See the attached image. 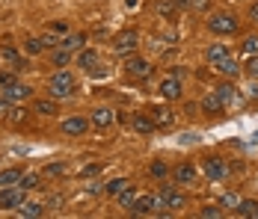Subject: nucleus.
I'll return each instance as SVG.
<instances>
[{"mask_svg": "<svg viewBox=\"0 0 258 219\" xmlns=\"http://www.w3.org/2000/svg\"><path fill=\"white\" fill-rule=\"evenodd\" d=\"M160 207H169V210H181L184 204H187V198H184V193H178L172 184H163L160 187V201H157Z\"/></svg>", "mask_w": 258, "mask_h": 219, "instance_id": "5", "label": "nucleus"}, {"mask_svg": "<svg viewBox=\"0 0 258 219\" xmlns=\"http://www.w3.org/2000/svg\"><path fill=\"white\" fill-rule=\"evenodd\" d=\"M208 30L217 33V36H234L240 30V24H237V18L232 12H217V15L208 18Z\"/></svg>", "mask_w": 258, "mask_h": 219, "instance_id": "2", "label": "nucleus"}, {"mask_svg": "<svg viewBox=\"0 0 258 219\" xmlns=\"http://www.w3.org/2000/svg\"><path fill=\"white\" fill-rule=\"evenodd\" d=\"M24 195L27 190L24 187H0V210H18L24 204Z\"/></svg>", "mask_w": 258, "mask_h": 219, "instance_id": "3", "label": "nucleus"}, {"mask_svg": "<svg viewBox=\"0 0 258 219\" xmlns=\"http://www.w3.org/2000/svg\"><path fill=\"white\" fill-rule=\"evenodd\" d=\"M243 53L246 56H255L258 53V36H246L243 39Z\"/></svg>", "mask_w": 258, "mask_h": 219, "instance_id": "33", "label": "nucleus"}, {"mask_svg": "<svg viewBox=\"0 0 258 219\" xmlns=\"http://www.w3.org/2000/svg\"><path fill=\"white\" fill-rule=\"evenodd\" d=\"M12 110V101H6V98H0V119H6V113Z\"/></svg>", "mask_w": 258, "mask_h": 219, "instance_id": "40", "label": "nucleus"}, {"mask_svg": "<svg viewBox=\"0 0 258 219\" xmlns=\"http://www.w3.org/2000/svg\"><path fill=\"white\" fill-rule=\"evenodd\" d=\"M98 172H101V163H86V166L80 169V175H83V178H95Z\"/></svg>", "mask_w": 258, "mask_h": 219, "instance_id": "36", "label": "nucleus"}, {"mask_svg": "<svg viewBox=\"0 0 258 219\" xmlns=\"http://www.w3.org/2000/svg\"><path fill=\"white\" fill-rule=\"evenodd\" d=\"M45 48H48V45H45V39H39V36H30V39L24 42V50L30 53V56H36V53H42Z\"/></svg>", "mask_w": 258, "mask_h": 219, "instance_id": "26", "label": "nucleus"}, {"mask_svg": "<svg viewBox=\"0 0 258 219\" xmlns=\"http://www.w3.org/2000/svg\"><path fill=\"white\" fill-rule=\"evenodd\" d=\"M243 71L249 74L252 80H258V53H255V56H249V62H246V68H243Z\"/></svg>", "mask_w": 258, "mask_h": 219, "instance_id": "35", "label": "nucleus"}, {"mask_svg": "<svg viewBox=\"0 0 258 219\" xmlns=\"http://www.w3.org/2000/svg\"><path fill=\"white\" fill-rule=\"evenodd\" d=\"M149 175L157 178V181H163L166 175H172V169H169V163H166V160H152V163H149Z\"/></svg>", "mask_w": 258, "mask_h": 219, "instance_id": "23", "label": "nucleus"}, {"mask_svg": "<svg viewBox=\"0 0 258 219\" xmlns=\"http://www.w3.org/2000/svg\"><path fill=\"white\" fill-rule=\"evenodd\" d=\"M205 56H208V62H211V65H217V62H223V59L229 56V48H226V45H211Z\"/></svg>", "mask_w": 258, "mask_h": 219, "instance_id": "25", "label": "nucleus"}, {"mask_svg": "<svg viewBox=\"0 0 258 219\" xmlns=\"http://www.w3.org/2000/svg\"><path fill=\"white\" fill-rule=\"evenodd\" d=\"M199 107H202V113L214 116V113H223V107H226V104H223V98L217 95V89H214V92H208V95L202 98V104H199Z\"/></svg>", "mask_w": 258, "mask_h": 219, "instance_id": "17", "label": "nucleus"}, {"mask_svg": "<svg viewBox=\"0 0 258 219\" xmlns=\"http://www.w3.org/2000/svg\"><path fill=\"white\" fill-rule=\"evenodd\" d=\"M48 95L51 98H72L75 95V74L69 68H59L48 83Z\"/></svg>", "mask_w": 258, "mask_h": 219, "instance_id": "1", "label": "nucleus"}, {"mask_svg": "<svg viewBox=\"0 0 258 219\" xmlns=\"http://www.w3.org/2000/svg\"><path fill=\"white\" fill-rule=\"evenodd\" d=\"M196 175H199V169H196L190 160H184V163H178V166L172 169V178H175V184H193V181H196Z\"/></svg>", "mask_w": 258, "mask_h": 219, "instance_id": "13", "label": "nucleus"}, {"mask_svg": "<svg viewBox=\"0 0 258 219\" xmlns=\"http://www.w3.org/2000/svg\"><path fill=\"white\" fill-rule=\"evenodd\" d=\"M72 59H75V53H72V50H66V48H56L51 53V62H53V65H59V68L72 65Z\"/></svg>", "mask_w": 258, "mask_h": 219, "instance_id": "24", "label": "nucleus"}, {"mask_svg": "<svg viewBox=\"0 0 258 219\" xmlns=\"http://www.w3.org/2000/svg\"><path fill=\"white\" fill-rule=\"evenodd\" d=\"M86 193H92V195L101 193V184H86Z\"/></svg>", "mask_w": 258, "mask_h": 219, "instance_id": "43", "label": "nucleus"}, {"mask_svg": "<svg viewBox=\"0 0 258 219\" xmlns=\"http://www.w3.org/2000/svg\"><path fill=\"white\" fill-rule=\"evenodd\" d=\"M98 62V50L95 48H80L78 50V65L83 71H92V65Z\"/></svg>", "mask_w": 258, "mask_h": 219, "instance_id": "18", "label": "nucleus"}, {"mask_svg": "<svg viewBox=\"0 0 258 219\" xmlns=\"http://www.w3.org/2000/svg\"><path fill=\"white\" fill-rule=\"evenodd\" d=\"M45 175H48V178H59V175H69V163H48V166H45Z\"/></svg>", "mask_w": 258, "mask_h": 219, "instance_id": "31", "label": "nucleus"}, {"mask_svg": "<svg viewBox=\"0 0 258 219\" xmlns=\"http://www.w3.org/2000/svg\"><path fill=\"white\" fill-rule=\"evenodd\" d=\"M18 187H24L27 193H30V190H36V187H39V175H21Z\"/></svg>", "mask_w": 258, "mask_h": 219, "instance_id": "34", "label": "nucleus"}, {"mask_svg": "<svg viewBox=\"0 0 258 219\" xmlns=\"http://www.w3.org/2000/svg\"><path fill=\"white\" fill-rule=\"evenodd\" d=\"M128 187H131V181H128V178H113V181H107V187H104V190H107V193L113 195V198H119V195L125 193Z\"/></svg>", "mask_w": 258, "mask_h": 219, "instance_id": "21", "label": "nucleus"}, {"mask_svg": "<svg viewBox=\"0 0 258 219\" xmlns=\"http://www.w3.org/2000/svg\"><path fill=\"white\" fill-rule=\"evenodd\" d=\"M33 113L36 116H56L59 113V107H56V98H36L33 101Z\"/></svg>", "mask_w": 258, "mask_h": 219, "instance_id": "15", "label": "nucleus"}, {"mask_svg": "<svg viewBox=\"0 0 258 219\" xmlns=\"http://www.w3.org/2000/svg\"><path fill=\"white\" fill-rule=\"evenodd\" d=\"M18 213L24 219H39V216H45V204H42V201H24V204L18 207Z\"/></svg>", "mask_w": 258, "mask_h": 219, "instance_id": "19", "label": "nucleus"}, {"mask_svg": "<svg viewBox=\"0 0 258 219\" xmlns=\"http://www.w3.org/2000/svg\"><path fill=\"white\" fill-rule=\"evenodd\" d=\"M21 175H24V172L18 169V166H12V169H3V172H0V187H15V184L21 181Z\"/></svg>", "mask_w": 258, "mask_h": 219, "instance_id": "22", "label": "nucleus"}, {"mask_svg": "<svg viewBox=\"0 0 258 219\" xmlns=\"http://www.w3.org/2000/svg\"><path fill=\"white\" fill-rule=\"evenodd\" d=\"M3 98H6V101H12V104H24V101H33V89L15 80V83L3 86Z\"/></svg>", "mask_w": 258, "mask_h": 219, "instance_id": "7", "label": "nucleus"}, {"mask_svg": "<svg viewBox=\"0 0 258 219\" xmlns=\"http://www.w3.org/2000/svg\"><path fill=\"white\" fill-rule=\"evenodd\" d=\"M15 68H12V71H0V86H9V83H15Z\"/></svg>", "mask_w": 258, "mask_h": 219, "instance_id": "37", "label": "nucleus"}, {"mask_svg": "<svg viewBox=\"0 0 258 219\" xmlns=\"http://www.w3.org/2000/svg\"><path fill=\"white\" fill-rule=\"evenodd\" d=\"M137 45H140V33H137V30H128V33H122V36L113 42L116 53H122V56H125V53H131V50L137 48Z\"/></svg>", "mask_w": 258, "mask_h": 219, "instance_id": "12", "label": "nucleus"}, {"mask_svg": "<svg viewBox=\"0 0 258 219\" xmlns=\"http://www.w3.org/2000/svg\"><path fill=\"white\" fill-rule=\"evenodd\" d=\"M83 42H86L83 36H62V39H59V48H66V50H72V53H75V50L83 48Z\"/></svg>", "mask_w": 258, "mask_h": 219, "instance_id": "27", "label": "nucleus"}, {"mask_svg": "<svg viewBox=\"0 0 258 219\" xmlns=\"http://www.w3.org/2000/svg\"><path fill=\"white\" fill-rule=\"evenodd\" d=\"M214 68H217L220 74H226V77H237V74H240V62H237L232 53H229V56H226L223 62H217Z\"/></svg>", "mask_w": 258, "mask_h": 219, "instance_id": "20", "label": "nucleus"}, {"mask_svg": "<svg viewBox=\"0 0 258 219\" xmlns=\"http://www.w3.org/2000/svg\"><path fill=\"white\" fill-rule=\"evenodd\" d=\"M48 30H51V33H62V36H69V27H66V24H59V21L48 24Z\"/></svg>", "mask_w": 258, "mask_h": 219, "instance_id": "38", "label": "nucleus"}, {"mask_svg": "<svg viewBox=\"0 0 258 219\" xmlns=\"http://www.w3.org/2000/svg\"><path fill=\"white\" fill-rule=\"evenodd\" d=\"M89 119H83V116H69V119H62L59 124V130L66 133V136H83L86 130H89Z\"/></svg>", "mask_w": 258, "mask_h": 219, "instance_id": "8", "label": "nucleus"}, {"mask_svg": "<svg viewBox=\"0 0 258 219\" xmlns=\"http://www.w3.org/2000/svg\"><path fill=\"white\" fill-rule=\"evenodd\" d=\"M137 187H134V184H131L128 190H125V193L119 195V207H125V210H131V207H134V201H137Z\"/></svg>", "mask_w": 258, "mask_h": 219, "instance_id": "28", "label": "nucleus"}, {"mask_svg": "<svg viewBox=\"0 0 258 219\" xmlns=\"http://www.w3.org/2000/svg\"><path fill=\"white\" fill-rule=\"evenodd\" d=\"M202 172H205L211 181H223V178L229 175V166H226V160H223V157L208 154V157H202Z\"/></svg>", "mask_w": 258, "mask_h": 219, "instance_id": "4", "label": "nucleus"}, {"mask_svg": "<svg viewBox=\"0 0 258 219\" xmlns=\"http://www.w3.org/2000/svg\"><path fill=\"white\" fill-rule=\"evenodd\" d=\"M255 210H258V201H237V207H234L237 216H255Z\"/></svg>", "mask_w": 258, "mask_h": 219, "instance_id": "29", "label": "nucleus"}, {"mask_svg": "<svg viewBox=\"0 0 258 219\" xmlns=\"http://www.w3.org/2000/svg\"><path fill=\"white\" fill-rule=\"evenodd\" d=\"M157 207V198L152 193H140L137 195V201H134V207H131V213H137V216H152Z\"/></svg>", "mask_w": 258, "mask_h": 219, "instance_id": "10", "label": "nucleus"}, {"mask_svg": "<svg viewBox=\"0 0 258 219\" xmlns=\"http://www.w3.org/2000/svg\"><path fill=\"white\" fill-rule=\"evenodd\" d=\"M125 71L131 77H137V80H149L152 74H155V65L149 62V59H143V56H131L128 62H125Z\"/></svg>", "mask_w": 258, "mask_h": 219, "instance_id": "6", "label": "nucleus"}, {"mask_svg": "<svg viewBox=\"0 0 258 219\" xmlns=\"http://www.w3.org/2000/svg\"><path fill=\"white\" fill-rule=\"evenodd\" d=\"M175 12V3L169 0V3H160V15H172Z\"/></svg>", "mask_w": 258, "mask_h": 219, "instance_id": "41", "label": "nucleus"}, {"mask_svg": "<svg viewBox=\"0 0 258 219\" xmlns=\"http://www.w3.org/2000/svg\"><path fill=\"white\" fill-rule=\"evenodd\" d=\"M6 119H9V122L12 124H21L27 119V110L24 107H21V104H15V107H12V110H9V113H6Z\"/></svg>", "mask_w": 258, "mask_h": 219, "instance_id": "30", "label": "nucleus"}, {"mask_svg": "<svg viewBox=\"0 0 258 219\" xmlns=\"http://www.w3.org/2000/svg\"><path fill=\"white\" fill-rule=\"evenodd\" d=\"M149 116H152V122H155L157 127H172V124H175V113H172L166 104L152 107V110H149Z\"/></svg>", "mask_w": 258, "mask_h": 219, "instance_id": "11", "label": "nucleus"}, {"mask_svg": "<svg viewBox=\"0 0 258 219\" xmlns=\"http://www.w3.org/2000/svg\"><path fill=\"white\" fill-rule=\"evenodd\" d=\"M175 3V9H190L193 6V0H172Z\"/></svg>", "mask_w": 258, "mask_h": 219, "instance_id": "42", "label": "nucleus"}, {"mask_svg": "<svg viewBox=\"0 0 258 219\" xmlns=\"http://www.w3.org/2000/svg\"><path fill=\"white\" fill-rule=\"evenodd\" d=\"M89 122H92V127H101V130H104V127H110V124L116 122V113H113L110 107H95Z\"/></svg>", "mask_w": 258, "mask_h": 219, "instance_id": "14", "label": "nucleus"}, {"mask_svg": "<svg viewBox=\"0 0 258 219\" xmlns=\"http://www.w3.org/2000/svg\"><path fill=\"white\" fill-rule=\"evenodd\" d=\"M131 124H134V130H137V133H143V136H149V133H155V130H157V124L152 122V116H149V113H137V116L131 119Z\"/></svg>", "mask_w": 258, "mask_h": 219, "instance_id": "16", "label": "nucleus"}, {"mask_svg": "<svg viewBox=\"0 0 258 219\" xmlns=\"http://www.w3.org/2000/svg\"><path fill=\"white\" fill-rule=\"evenodd\" d=\"M199 216H202V219H217V216H220V207H205Z\"/></svg>", "mask_w": 258, "mask_h": 219, "instance_id": "39", "label": "nucleus"}, {"mask_svg": "<svg viewBox=\"0 0 258 219\" xmlns=\"http://www.w3.org/2000/svg\"><path fill=\"white\" fill-rule=\"evenodd\" d=\"M217 95L223 98V104H229V101L234 98V86L232 83H220V86H217Z\"/></svg>", "mask_w": 258, "mask_h": 219, "instance_id": "32", "label": "nucleus"}, {"mask_svg": "<svg viewBox=\"0 0 258 219\" xmlns=\"http://www.w3.org/2000/svg\"><path fill=\"white\" fill-rule=\"evenodd\" d=\"M157 92H160L163 101H178V98H181V77H175V74L163 77V80H160V86H157Z\"/></svg>", "mask_w": 258, "mask_h": 219, "instance_id": "9", "label": "nucleus"}, {"mask_svg": "<svg viewBox=\"0 0 258 219\" xmlns=\"http://www.w3.org/2000/svg\"><path fill=\"white\" fill-rule=\"evenodd\" d=\"M249 18L258 24V3H252V6H249Z\"/></svg>", "mask_w": 258, "mask_h": 219, "instance_id": "44", "label": "nucleus"}]
</instances>
